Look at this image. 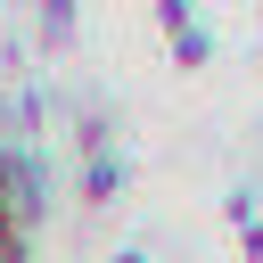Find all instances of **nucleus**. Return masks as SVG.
Masks as SVG:
<instances>
[{"instance_id":"1","label":"nucleus","mask_w":263,"mask_h":263,"mask_svg":"<svg viewBox=\"0 0 263 263\" xmlns=\"http://www.w3.org/2000/svg\"><path fill=\"white\" fill-rule=\"evenodd\" d=\"M82 189H90V205H107V197L123 189V164H115V156L99 148V156H90V173H82Z\"/></svg>"},{"instance_id":"2","label":"nucleus","mask_w":263,"mask_h":263,"mask_svg":"<svg viewBox=\"0 0 263 263\" xmlns=\"http://www.w3.org/2000/svg\"><path fill=\"white\" fill-rule=\"evenodd\" d=\"M0 263H25V230L16 222H0Z\"/></svg>"}]
</instances>
